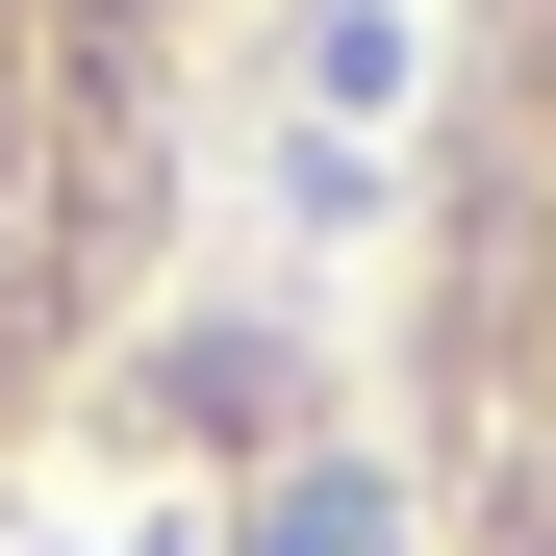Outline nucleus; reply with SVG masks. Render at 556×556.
Instances as JSON below:
<instances>
[{
  "label": "nucleus",
  "mask_w": 556,
  "mask_h": 556,
  "mask_svg": "<svg viewBox=\"0 0 556 556\" xmlns=\"http://www.w3.org/2000/svg\"><path fill=\"white\" fill-rule=\"evenodd\" d=\"M278 556H380V481H278Z\"/></svg>",
  "instance_id": "obj_1"
}]
</instances>
